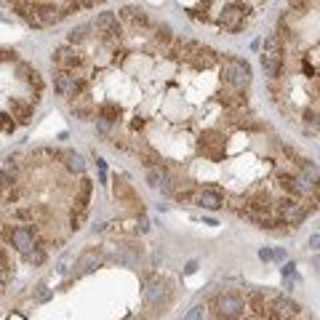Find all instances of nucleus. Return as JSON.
Listing matches in <instances>:
<instances>
[{"mask_svg":"<svg viewBox=\"0 0 320 320\" xmlns=\"http://www.w3.org/2000/svg\"><path fill=\"white\" fill-rule=\"evenodd\" d=\"M219 75L230 88L243 91V88H248V83H251V64L246 59H238V56H224Z\"/></svg>","mask_w":320,"mask_h":320,"instance_id":"obj_1","label":"nucleus"},{"mask_svg":"<svg viewBox=\"0 0 320 320\" xmlns=\"http://www.w3.org/2000/svg\"><path fill=\"white\" fill-rule=\"evenodd\" d=\"M261 70H264L267 78H278L280 70H283V40H280L278 32L267 35V40H264V51H261Z\"/></svg>","mask_w":320,"mask_h":320,"instance_id":"obj_2","label":"nucleus"},{"mask_svg":"<svg viewBox=\"0 0 320 320\" xmlns=\"http://www.w3.org/2000/svg\"><path fill=\"white\" fill-rule=\"evenodd\" d=\"M275 211H278V219L283 224L296 227V224H302L307 216L315 211V205H307L302 200H296V197H280V200L275 203Z\"/></svg>","mask_w":320,"mask_h":320,"instance_id":"obj_3","label":"nucleus"},{"mask_svg":"<svg viewBox=\"0 0 320 320\" xmlns=\"http://www.w3.org/2000/svg\"><path fill=\"white\" fill-rule=\"evenodd\" d=\"M248 14H251V6H246V3H224L222 11H219V27L224 32L235 35V32L243 30Z\"/></svg>","mask_w":320,"mask_h":320,"instance_id":"obj_4","label":"nucleus"},{"mask_svg":"<svg viewBox=\"0 0 320 320\" xmlns=\"http://www.w3.org/2000/svg\"><path fill=\"white\" fill-rule=\"evenodd\" d=\"M54 88L64 99H78V96H83V91H86V83H83V78H78L75 72L56 70V75H54Z\"/></svg>","mask_w":320,"mask_h":320,"instance_id":"obj_5","label":"nucleus"},{"mask_svg":"<svg viewBox=\"0 0 320 320\" xmlns=\"http://www.w3.org/2000/svg\"><path fill=\"white\" fill-rule=\"evenodd\" d=\"M91 30H96V35L104 43H118L120 40V19L115 11H101L96 19H93Z\"/></svg>","mask_w":320,"mask_h":320,"instance_id":"obj_6","label":"nucleus"},{"mask_svg":"<svg viewBox=\"0 0 320 320\" xmlns=\"http://www.w3.org/2000/svg\"><path fill=\"white\" fill-rule=\"evenodd\" d=\"M214 307H216V315L230 317V320H238L243 312H246V299H243L240 294H232V291H227V294L216 296Z\"/></svg>","mask_w":320,"mask_h":320,"instance_id":"obj_7","label":"nucleus"},{"mask_svg":"<svg viewBox=\"0 0 320 320\" xmlns=\"http://www.w3.org/2000/svg\"><path fill=\"white\" fill-rule=\"evenodd\" d=\"M302 315V307H299L291 296H272L270 299V320H296Z\"/></svg>","mask_w":320,"mask_h":320,"instance_id":"obj_8","label":"nucleus"},{"mask_svg":"<svg viewBox=\"0 0 320 320\" xmlns=\"http://www.w3.org/2000/svg\"><path fill=\"white\" fill-rule=\"evenodd\" d=\"M37 230L35 227H14V230H8V243L22 253V256H27L35 246H37Z\"/></svg>","mask_w":320,"mask_h":320,"instance_id":"obj_9","label":"nucleus"},{"mask_svg":"<svg viewBox=\"0 0 320 320\" xmlns=\"http://www.w3.org/2000/svg\"><path fill=\"white\" fill-rule=\"evenodd\" d=\"M168 296H171V288H168V280L157 278V275L144 280V302H147V304L157 307V304L168 302Z\"/></svg>","mask_w":320,"mask_h":320,"instance_id":"obj_10","label":"nucleus"},{"mask_svg":"<svg viewBox=\"0 0 320 320\" xmlns=\"http://www.w3.org/2000/svg\"><path fill=\"white\" fill-rule=\"evenodd\" d=\"M54 64L59 70H67V72H75L83 64V56L80 51L75 48V45H59V48L54 51Z\"/></svg>","mask_w":320,"mask_h":320,"instance_id":"obj_11","label":"nucleus"},{"mask_svg":"<svg viewBox=\"0 0 320 320\" xmlns=\"http://www.w3.org/2000/svg\"><path fill=\"white\" fill-rule=\"evenodd\" d=\"M192 203H197L200 208H208V211H219V208L227 205V197H224L219 190H214V187H203V190H195Z\"/></svg>","mask_w":320,"mask_h":320,"instance_id":"obj_12","label":"nucleus"},{"mask_svg":"<svg viewBox=\"0 0 320 320\" xmlns=\"http://www.w3.org/2000/svg\"><path fill=\"white\" fill-rule=\"evenodd\" d=\"M246 309L253 312V320H256V317H267L270 320V299H267L264 291H248Z\"/></svg>","mask_w":320,"mask_h":320,"instance_id":"obj_13","label":"nucleus"},{"mask_svg":"<svg viewBox=\"0 0 320 320\" xmlns=\"http://www.w3.org/2000/svg\"><path fill=\"white\" fill-rule=\"evenodd\" d=\"M200 149H203L208 157L219 160L222 152H224V139H222L219 131H205V134L200 136Z\"/></svg>","mask_w":320,"mask_h":320,"instance_id":"obj_14","label":"nucleus"},{"mask_svg":"<svg viewBox=\"0 0 320 320\" xmlns=\"http://www.w3.org/2000/svg\"><path fill=\"white\" fill-rule=\"evenodd\" d=\"M101 251H96V248H88V251H83L80 256H78V261H75V275H88V272H93L99 264H101Z\"/></svg>","mask_w":320,"mask_h":320,"instance_id":"obj_15","label":"nucleus"},{"mask_svg":"<svg viewBox=\"0 0 320 320\" xmlns=\"http://www.w3.org/2000/svg\"><path fill=\"white\" fill-rule=\"evenodd\" d=\"M112 192H115V197H118L120 203L134 205V208H139V214H142V200L136 197V192L131 190V184L126 182V179H115V184H112Z\"/></svg>","mask_w":320,"mask_h":320,"instance_id":"obj_16","label":"nucleus"},{"mask_svg":"<svg viewBox=\"0 0 320 320\" xmlns=\"http://www.w3.org/2000/svg\"><path fill=\"white\" fill-rule=\"evenodd\" d=\"M219 62H222V54H216L214 48H208V45H200V51H197L195 59H192V67L195 70H211Z\"/></svg>","mask_w":320,"mask_h":320,"instance_id":"obj_17","label":"nucleus"},{"mask_svg":"<svg viewBox=\"0 0 320 320\" xmlns=\"http://www.w3.org/2000/svg\"><path fill=\"white\" fill-rule=\"evenodd\" d=\"M118 19H123V22H131L134 27H147L149 24V16L144 8H139V6H123L118 11Z\"/></svg>","mask_w":320,"mask_h":320,"instance_id":"obj_18","label":"nucleus"},{"mask_svg":"<svg viewBox=\"0 0 320 320\" xmlns=\"http://www.w3.org/2000/svg\"><path fill=\"white\" fill-rule=\"evenodd\" d=\"M16 179H19V160L8 157L3 168H0V187L3 190H11V187H16Z\"/></svg>","mask_w":320,"mask_h":320,"instance_id":"obj_19","label":"nucleus"},{"mask_svg":"<svg viewBox=\"0 0 320 320\" xmlns=\"http://www.w3.org/2000/svg\"><path fill=\"white\" fill-rule=\"evenodd\" d=\"M197 51H200V43L197 40H174V48H171L176 59H184V62H192Z\"/></svg>","mask_w":320,"mask_h":320,"instance_id":"obj_20","label":"nucleus"},{"mask_svg":"<svg viewBox=\"0 0 320 320\" xmlns=\"http://www.w3.org/2000/svg\"><path fill=\"white\" fill-rule=\"evenodd\" d=\"M16 72H19V78H22L24 83H30V86H35V93H40V91H43V78H40V72H37V70H32L30 64L19 62V64H16Z\"/></svg>","mask_w":320,"mask_h":320,"instance_id":"obj_21","label":"nucleus"},{"mask_svg":"<svg viewBox=\"0 0 320 320\" xmlns=\"http://www.w3.org/2000/svg\"><path fill=\"white\" fill-rule=\"evenodd\" d=\"M91 192H93V182L83 176V179H80V187H78V197H75V208H72V211H86V208H88V200H91Z\"/></svg>","mask_w":320,"mask_h":320,"instance_id":"obj_22","label":"nucleus"},{"mask_svg":"<svg viewBox=\"0 0 320 320\" xmlns=\"http://www.w3.org/2000/svg\"><path fill=\"white\" fill-rule=\"evenodd\" d=\"M72 115L80 120H96V110L91 107V101L86 96H78L72 101Z\"/></svg>","mask_w":320,"mask_h":320,"instance_id":"obj_23","label":"nucleus"},{"mask_svg":"<svg viewBox=\"0 0 320 320\" xmlns=\"http://www.w3.org/2000/svg\"><path fill=\"white\" fill-rule=\"evenodd\" d=\"M11 118H16V123H22L27 126L32 120V104H24V101H19V99H11Z\"/></svg>","mask_w":320,"mask_h":320,"instance_id":"obj_24","label":"nucleus"},{"mask_svg":"<svg viewBox=\"0 0 320 320\" xmlns=\"http://www.w3.org/2000/svg\"><path fill=\"white\" fill-rule=\"evenodd\" d=\"M168 176H171V174H168V168H166L163 163H160V166H149V168H147V184L152 187V190H160Z\"/></svg>","mask_w":320,"mask_h":320,"instance_id":"obj_25","label":"nucleus"},{"mask_svg":"<svg viewBox=\"0 0 320 320\" xmlns=\"http://www.w3.org/2000/svg\"><path fill=\"white\" fill-rule=\"evenodd\" d=\"M62 163H64V168H67L70 174H83L86 171V160H83L78 152H72V149L62 152Z\"/></svg>","mask_w":320,"mask_h":320,"instance_id":"obj_26","label":"nucleus"},{"mask_svg":"<svg viewBox=\"0 0 320 320\" xmlns=\"http://www.w3.org/2000/svg\"><path fill=\"white\" fill-rule=\"evenodd\" d=\"M219 101H222V104H227V107H240V110L248 104L246 93H240V91H232V93H219Z\"/></svg>","mask_w":320,"mask_h":320,"instance_id":"obj_27","label":"nucleus"},{"mask_svg":"<svg viewBox=\"0 0 320 320\" xmlns=\"http://www.w3.org/2000/svg\"><path fill=\"white\" fill-rule=\"evenodd\" d=\"M118 115H120V107L115 104V101H104V104L99 107V112H96V118H101V120H110V123H115V120H118Z\"/></svg>","mask_w":320,"mask_h":320,"instance_id":"obj_28","label":"nucleus"},{"mask_svg":"<svg viewBox=\"0 0 320 320\" xmlns=\"http://www.w3.org/2000/svg\"><path fill=\"white\" fill-rule=\"evenodd\" d=\"M155 40L160 45H171L176 37H174V32H171V27H168V24H157L155 27Z\"/></svg>","mask_w":320,"mask_h":320,"instance_id":"obj_29","label":"nucleus"},{"mask_svg":"<svg viewBox=\"0 0 320 320\" xmlns=\"http://www.w3.org/2000/svg\"><path fill=\"white\" fill-rule=\"evenodd\" d=\"M27 261H30V264L32 267H37V264H43V261H45V246H40V243H37V246L30 251V253H27V256H24Z\"/></svg>","mask_w":320,"mask_h":320,"instance_id":"obj_30","label":"nucleus"},{"mask_svg":"<svg viewBox=\"0 0 320 320\" xmlns=\"http://www.w3.org/2000/svg\"><path fill=\"white\" fill-rule=\"evenodd\" d=\"M88 30H91L88 24H83V27H75V30H70V45H80V43L88 37Z\"/></svg>","mask_w":320,"mask_h":320,"instance_id":"obj_31","label":"nucleus"},{"mask_svg":"<svg viewBox=\"0 0 320 320\" xmlns=\"http://www.w3.org/2000/svg\"><path fill=\"white\" fill-rule=\"evenodd\" d=\"M208 3H203V6H192V8H187V16L195 19V22H208Z\"/></svg>","mask_w":320,"mask_h":320,"instance_id":"obj_32","label":"nucleus"},{"mask_svg":"<svg viewBox=\"0 0 320 320\" xmlns=\"http://www.w3.org/2000/svg\"><path fill=\"white\" fill-rule=\"evenodd\" d=\"M182 320H205V304H192L182 315Z\"/></svg>","mask_w":320,"mask_h":320,"instance_id":"obj_33","label":"nucleus"},{"mask_svg":"<svg viewBox=\"0 0 320 320\" xmlns=\"http://www.w3.org/2000/svg\"><path fill=\"white\" fill-rule=\"evenodd\" d=\"M0 131L3 134H14L16 131V120L11 118V112H0Z\"/></svg>","mask_w":320,"mask_h":320,"instance_id":"obj_34","label":"nucleus"},{"mask_svg":"<svg viewBox=\"0 0 320 320\" xmlns=\"http://www.w3.org/2000/svg\"><path fill=\"white\" fill-rule=\"evenodd\" d=\"M304 123H307L309 131L320 134V112H304Z\"/></svg>","mask_w":320,"mask_h":320,"instance_id":"obj_35","label":"nucleus"},{"mask_svg":"<svg viewBox=\"0 0 320 320\" xmlns=\"http://www.w3.org/2000/svg\"><path fill=\"white\" fill-rule=\"evenodd\" d=\"M83 222H86V211H72V216H70V227H72L75 232L83 227Z\"/></svg>","mask_w":320,"mask_h":320,"instance_id":"obj_36","label":"nucleus"},{"mask_svg":"<svg viewBox=\"0 0 320 320\" xmlns=\"http://www.w3.org/2000/svg\"><path fill=\"white\" fill-rule=\"evenodd\" d=\"M51 299V291L45 288V286H37L35 288V302H48Z\"/></svg>","mask_w":320,"mask_h":320,"instance_id":"obj_37","label":"nucleus"},{"mask_svg":"<svg viewBox=\"0 0 320 320\" xmlns=\"http://www.w3.org/2000/svg\"><path fill=\"white\" fill-rule=\"evenodd\" d=\"M96 128H99V134L101 136H110V131H112V123H110V120H101V118H96Z\"/></svg>","mask_w":320,"mask_h":320,"instance_id":"obj_38","label":"nucleus"},{"mask_svg":"<svg viewBox=\"0 0 320 320\" xmlns=\"http://www.w3.org/2000/svg\"><path fill=\"white\" fill-rule=\"evenodd\" d=\"M134 224H136V232H142V235H144V232H149V219H147L144 214H139V219H136Z\"/></svg>","mask_w":320,"mask_h":320,"instance_id":"obj_39","label":"nucleus"},{"mask_svg":"<svg viewBox=\"0 0 320 320\" xmlns=\"http://www.w3.org/2000/svg\"><path fill=\"white\" fill-rule=\"evenodd\" d=\"M96 168H99V182L107 184V163L101 157H96Z\"/></svg>","mask_w":320,"mask_h":320,"instance_id":"obj_40","label":"nucleus"},{"mask_svg":"<svg viewBox=\"0 0 320 320\" xmlns=\"http://www.w3.org/2000/svg\"><path fill=\"white\" fill-rule=\"evenodd\" d=\"M280 272H283V278H299V275H296V264H294V261H286Z\"/></svg>","mask_w":320,"mask_h":320,"instance_id":"obj_41","label":"nucleus"},{"mask_svg":"<svg viewBox=\"0 0 320 320\" xmlns=\"http://www.w3.org/2000/svg\"><path fill=\"white\" fill-rule=\"evenodd\" d=\"M259 259L261 261H275V251H272V248H261L259 251Z\"/></svg>","mask_w":320,"mask_h":320,"instance_id":"obj_42","label":"nucleus"},{"mask_svg":"<svg viewBox=\"0 0 320 320\" xmlns=\"http://www.w3.org/2000/svg\"><path fill=\"white\" fill-rule=\"evenodd\" d=\"M307 248H309V251H320V235H309Z\"/></svg>","mask_w":320,"mask_h":320,"instance_id":"obj_43","label":"nucleus"},{"mask_svg":"<svg viewBox=\"0 0 320 320\" xmlns=\"http://www.w3.org/2000/svg\"><path fill=\"white\" fill-rule=\"evenodd\" d=\"M14 59H16V54H14V51L0 48V62H14Z\"/></svg>","mask_w":320,"mask_h":320,"instance_id":"obj_44","label":"nucleus"},{"mask_svg":"<svg viewBox=\"0 0 320 320\" xmlns=\"http://www.w3.org/2000/svg\"><path fill=\"white\" fill-rule=\"evenodd\" d=\"M197 267H200V264H197V259H192L190 264L184 267V275H195V272H197Z\"/></svg>","mask_w":320,"mask_h":320,"instance_id":"obj_45","label":"nucleus"},{"mask_svg":"<svg viewBox=\"0 0 320 320\" xmlns=\"http://www.w3.org/2000/svg\"><path fill=\"white\" fill-rule=\"evenodd\" d=\"M288 8H294V11H296V14H304V11H307V8H309V3H291Z\"/></svg>","mask_w":320,"mask_h":320,"instance_id":"obj_46","label":"nucleus"},{"mask_svg":"<svg viewBox=\"0 0 320 320\" xmlns=\"http://www.w3.org/2000/svg\"><path fill=\"white\" fill-rule=\"evenodd\" d=\"M0 270H8V256H6L3 248H0Z\"/></svg>","mask_w":320,"mask_h":320,"instance_id":"obj_47","label":"nucleus"},{"mask_svg":"<svg viewBox=\"0 0 320 320\" xmlns=\"http://www.w3.org/2000/svg\"><path fill=\"white\" fill-rule=\"evenodd\" d=\"M56 270H59V275H64V272L70 270V267H67V256H64V259L59 261V267H56Z\"/></svg>","mask_w":320,"mask_h":320,"instance_id":"obj_48","label":"nucleus"},{"mask_svg":"<svg viewBox=\"0 0 320 320\" xmlns=\"http://www.w3.org/2000/svg\"><path fill=\"white\" fill-rule=\"evenodd\" d=\"M142 126H144V120H134V123H131V128H134V131H139Z\"/></svg>","mask_w":320,"mask_h":320,"instance_id":"obj_49","label":"nucleus"},{"mask_svg":"<svg viewBox=\"0 0 320 320\" xmlns=\"http://www.w3.org/2000/svg\"><path fill=\"white\" fill-rule=\"evenodd\" d=\"M216 320H230V317H222V315H216Z\"/></svg>","mask_w":320,"mask_h":320,"instance_id":"obj_50","label":"nucleus"},{"mask_svg":"<svg viewBox=\"0 0 320 320\" xmlns=\"http://www.w3.org/2000/svg\"><path fill=\"white\" fill-rule=\"evenodd\" d=\"M14 320H24V317H14Z\"/></svg>","mask_w":320,"mask_h":320,"instance_id":"obj_51","label":"nucleus"},{"mask_svg":"<svg viewBox=\"0 0 320 320\" xmlns=\"http://www.w3.org/2000/svg\"><path fill=\"white\" fill-rule=\"evenodd\" d=\"M246 320H253V317H246Z\"/></svg>","mask_w":320,"mask_h":320,"instance_id":"obj_52","label":"nucleus"},{"mask_svg":"<svg viewBox=\"0 0 320 320\" xmlns=\"http://www.w3.org/2000/svg\"><path fill=\"white\" fill-rule=\"evenodd\" d=\"M317 267H320V261H317Z\"/></svg>","mask_w":320,"mask_h":320,"instance_id":"obj_53","label":"nucleus"}]
</instances>
